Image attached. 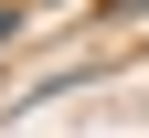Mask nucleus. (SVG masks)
<instances>
[{
	"label": "nucleus",
	"instance_id": "1",
	"mask_svg": "<svg viewBox=\"0 0 149 138\" xmlns=\"http://www.w3.org/2000/svg\"><path fill=\"white\" fill-rule=\"evenodd\" d=\"M0 32H11V11H0Z\"/></svg>",
	"mask_w": 149,
	"mask_h": 138
}]
</instances>
